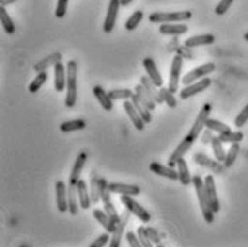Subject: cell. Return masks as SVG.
Here are the masks:
<instances>
[{
	"label": "cell",
	"instance_id": "6da1fadb",
	"mask_svg": "<svg viewBox=\"0 0 248 247\" xmlns=\"http://www.w3.org/2000/svg\"><path fill=\"white\" fill-rule=\"evenodd\" d=\"M193 184H194V189H196V193H197V198H199V204L201 207V213H202L204 220L207 223H213L216 213L211 209L210 198H208L207 192H205V184H204L202 179L200 177L199 174L193 177Z\"/></svg>",
	"mask_w": 248,
	"mask_h": 247
},
{
	"label": "cell",
	"instance_id": "7a4b0ae2",
	"mask_svg": "<svg viewBox=\"0 0 248 247\" xmlns=\"http://www.w3.org/2000/svg\"><path fill=\"white\" fill-rule=\"evenodd\" d=\"M67 95L64 99L66 107H75L77 101V63L75 60H70L67 65Z\"/></svg>",
	"mask_w": 248,
	"mask_h": 247
},
{
	"label": "cell",
	"instance_id": "3957f363",
	"mask_svg": "<svg viewBox=\"0 0 248 247\" xmlns=\"http://www.w3.org/2000/svg\"><path fill=\"white\" fill-rule=\"evenodd\" d=\"M193 13L188 10L184 12H171V13H163V12H155L151 13L149 20L151 23H177V22H186L191 19Z\"/></svg>",
	"mask_w": 248,
	"mask_h": 247
},
{
	"label": "cell",
	"instance_id": "277c9868",
	"mask_svg": "<svg viewBox=\"0 0 248 247\" xmlns=\"http://www.w3.org/2000/svg\"><path fill=\"white\" fill-rule=\"evenodd\" d=\"M211 109H213V106L210 104V103H205L204 106H202V109L200 110L199 116H197V119H196V122L194 124L191 126V129H190V132H188V137H191L193 140H196V139H199V136L201 134V132H202V129L205 127V122L208 120V117H210V113H211Z\"/></svg>",
	"mask_w": 248,
	"mask_h": 247
},
{
	"label": "cell",
	"instance_id": "5b68a950",
	"mask_svg": "<svg viewBox=\"0 0 248 247\" xmlns=\"http://www.w3.org/2000/svg\"><path fill=\"white\" fill-rule=\"evenodd\" d=\"M122 203L125 206V209L130 210V213H133L136 217H139L143 223H149L151 220V214L149 212L140 204L137 203L131 196H127V195H122Z\"/></svg>",
	"mask_w": 248,
	"mask_h": 247
},
{
	"label": "cell",
	"instance_id": "8992f818",
	"mask_svg": "<svg viewBox=\"0 0 248 247\" xmlns=\"http://www.w3.org/2000/svg\"><path fill=\"white\" fill-rule=\"evenodd\" d=\"M210 86H211V79H208V77H202V79H200V80L194 82V83L187 84V86L180 92V99L186 100V99H188V98H193V96L199 95V93H201V92L207 90Z\"/></svg>",
	"mask_w": 248,
	"mask_h": 247
},
{
	"label": "cell",
	"instance_id": "52a82bcc",
	"mask_svg": "<svg viewBox=\"0 0 248 247\" xmlns=\"http://www.w3.org/2000/svg\"><path fill=\"white\" fill-rule=\"evenodd\" d=\"M214 70H216V65H214L213 62L204 63V65H201L200 67H196L194 70L188 72V73L183 77V80H181V82L187 86V84L194 83V82H197V80L202 79V77H207V74L213 73Z\"/></svg>",
	"mask_w": 248,
	"mask_h": 247
},
{
	"label": "cell",
	"instance_id": "ba28073f",
	"mask_svg": "<svg viewBox=\"0 0 248 247\" xmlns=\"http://www.w3.org/2000/svg\"><path fill=\"white\" fill-rule=\"evenodd\" d=\"M122 6L120 0H110L108 3V9H107V16L104 19V25H103V30L106 33H111L116 22H117V16H119V9Z\"/></svg>",
	"mask_w": 248,
	"mask_h": 247
},
{
	"label": "cell",
	"instance_id": "9c48e42d",
	"mask_svg": "<svg viewBox=\"0 0 248 247\" xmlns=\"http://www.w3.org/2000/svg\"><path fill=\"white\" fill-rule=\"evenodd\" d=\"M204 184H205V192H207V196L210 198V204H211V209L214 210V213H218L221 206H220V200L217 196V189H216V181H214V176L213 174H208L205 179H204Z\"/></svg>",
	"mask_w": 248,
	"mask_h": 247
},
{
	"label": "cell",
	"instance_id": "30bf717a",
	"mask_svg": "<svg viewBox=\"0 0 248 247\" xmlns=\"http://www.w3.org/2000/svg\"><path fill=\"white\" fill-rule=\"evenodd\" d=\"M130 213V210L128 209H125L123 213L120 214V220L119 223L116 224V230L111 233V239H110V247H119L120 246V242H122V237H123V233H124V229H125V226H127V222H128V214Z\"/></svg>",
	"mask_w": 248,
	"mask_h": 247
},
{
	"label": "cell",
	"instance_id": "8fae6325",
	"mask_svg": "<svg viewBox=\"0 0 248 247\" xmlns=\"http://www.w3.org/2000/svg\"><path fill=\"white\" fill-rule=\"evenodd\" d=\"M56 203H57V210L60 213H64L69 210V195H67V187L66 183L59 180L56 181Z\"/></svg>",
	"mask_w": 248,
	"mask_h": 247
},
{
	"label": "cell",
	"instance_id": "7c38bea8",
	"mask_svg": "<svg viewBox=\"0 0 248 247\" xmlns=\"http://www.w3.org/2000/svg\"><path fill=\"white\" fill-rule=\"evenodd\" d=\"M193 143H194V140L191 139V137H188V136H186L184 137V140L175 148L173 153H171V156L169 157V162H167V165L170 166V167H174L175 165H177V162L181 159V157H184V154L191 148L193 146Z\"/></svg>",
	"mask_w": 248,
	"mask_h": 247
},
{
	"label": "cell",
	"instance_id": "4fadbf2b",
	"mask_svg": "<svg viewBox=\"0 0 248 247\" xmlns=\"http://www.w3.org/2000/svg\"><path fill=\"white\" fill-rule=\"evenodd\" d=\"M54 89L56 92H63L67 86V67L60 62H57L54 66Z\"/></svg>",
	"mask_w": 248,
	"mask_h": 247
},
{
	"label": "cell",
	"instance_id": "5bb4252c",
	"mask_svg": "<svg viewBox=\"0 0 248 247\" xmlns=\"http://www.w3.org/2000/svg\"><path fill=\"white\" fill-rule=\"evenodd\" d=\"M181 67H183V59L180 56H175L171 63L170 69V80H169V89L175 93L178 90V82H180V74H181Z\"/></svg>",
	"mask_w": 248,
	"mask_h": 247
},
{
	"label": "cell",
	"instance_id": "9a60e30c",
	"mask_svg": "<svg viewBox=\"0 0 248 247\" xmlns=\"http://www.w3.org/2000/svg\"><path fill=\"white\" fill-rule=\"evenodd\" d=\"M123 106L125 113L128 115V117H130V120H131V123L134 124V127H136L137 130H144V126L147 123L143 120V117L140 116V113L137 112V109L134 107V104L131 103V100H124Z\"/></svg>",
	"mask_w": 248,
	"mask_h": 247
},
{
	"label": "cell",
	"instance_id": "2e32d148",
	"mask_svg": "<svg viewBox=\"0 0 248 247\" xmlns=\"http://www.w3.org/2000/svg\"><path fill=\"white\" fill-rule=\"evenodd\" d=\"M86 160H87V153L86 151H80L78 156L76 157V162L75 165H73L72 173H70V179H69V184H77L78 183L81 172H83V167L86 165Z\"/></svg>",
	"mask_w": 248,
	"mask_h": 247
},
{
	"label": "cell",
	"instance_id": "e0dca14e",
	"mask_svg": "<svg viewBox=\"0 0 248 247\" xmlns=\"http://www.w3.org/2000/svg\"><path fill=\"white\" fill-rule=\"evenodd\" d=\"M108 189L111 193L117 195H127V196H139L140 187L136 184H123V183H108Z\"/></svg>",
	"mask_w": 248,
	"mask_h": 247
},
{
	"label": "cell",
	"instance_id": "ac0fdd59",
	"mask_svg": "<svg viewBox=\"0 0 248 247\" xmlns=\"http://www.w3.org/2000/svg\"><path fill=\"white\" fill-rule=\"evenodd\" d=\"M143 66H144V69H146V72H147V76L153 80V83H154L157 87H161V86H163V77H161V74H160L158 69H157L155 62H154L151 57H146V59L143 60Z\"/></svg>",
	"mask_w": 248,
	"mask_h": 247
},
{
	"label": "cell",
	"instance_id": "d6986e66",
	"mask_svg": "<svg viewBox=\"0 0 248 247\" xmlns=\"http://www.w3.org/2000/svg\"><path fill=\"white\" fill-rule=\"evenodd\" d=\"M150 170L157 176H161V177H166L170 180H178V172H175V169L170 167L169 165L163 166L157 162H153V163H150Z\"/></svg>",
	"mask_w": 248,
	"mask_h": 247
},
{
	"label": "cell",
	"instance_id": "ffe728a7",
	"mask_svg": "<svg viewBox=\"0 0 248 247\" xmlns=\"http://www.w3.org/2000/svg\"><path fill=\"white\" fill-rule=\"evenodd\" d=\"M77 193H78V200H80V207L84 209V210L90 209V204L93 203L92 201V196H90V192L87 189L86 181L81 180V179L77 183Z\"/></svg>",
	"mask_w": 248,
	"mask_h": 247
},
{
	"label": "cell",
	"instance_id": "44dd1931",
	"mask_svg": "<svg viewBox=\"0 0 248 247\" xmlns=\"http://www.w3.org/2000/svg\"><path fill=\"white\" fill-rule=\"evenodd\" d=\"M194 160L201 165L202 167H207V169H211L213 172H216V173H223L224 172V167L225 166H221V165H218L220 162L217 160V162H214V160H211V159H208L205 154H202V153H197V154H194Z\"/></svg>",
	"mask_w": 248,
	"mask_h": 247
},
{
	"label": "cell",
	"instance_id": "7402d4cb",
	"mask_svg": "<svg viewBox=\"0 0 248 247\" xmlns=\"http://www.w3.org/2000/svg\"><path fill=\"white\" fill-rule=\"evenodd\" d=\"M134 93H136V96H137L139 99L141 100V101L149 107L150 110H154V109H155L157 101L154 100L153 95L150 93L149 90H147L141 83H140V84H137V86L134 87Z\"/></svg>",
	"mask_w": 248,
	"mask_h": 247
},
{
	"label": "cell",
	"instance_id": "603a6c76",
	"mask_svg": "<svg viewBox=\"0 0 248 247\" xmlns=\"http://www.w3.org/2000/svg\"><path fill=\"white\" fill-rule=\"evenodd\" d=\"M63 57H62V53H59V51H56V53H51L50 56L47 57H45V59H42L40 62H37L36 65H34V70L39 73V72H45V70H47L50 66H54L57 62H60Z\"/></svg>",
	"mask_w": 248,
	"mask_h": 247
},
{
	"label": "cell",
	"instance_id": "cb8c5ba5",
	"mask_svg": "<svg viewBox=\"0 0 248 247\" xmlns=\"http://www.w3.org/2000/svg\"><path fill=\"white\" fill-rule=\"evenodd\" d=\"M93 95H94V98L97 99V101L101 104V107L104 110L110 112L113 109V100H111V98L108 96V93L101 86H94L93 87Z\"/></svg>",
	"mask_w": 248,
	"mask_h": 247
},
{
	"label": "cell",
	"instance_id": "d4e9b609",
	"mask_svg": "<svg viewBox=\"0 0 248 247\" xmlns=\"http://www.w3.org/2000/svg\"><path fill=\"white\" fill-rule=\"evenodd\" d=\"M216 40L213 34H196L186 40V48H199V46H207L211 45Z\"/></svg>",
	"mask_w": 248,
	"mask_h": 247
},
{
	"label": "cell",
	"instance_id": "484cf974",
	"mask_svg": "<svg viewBox=\"0 0 248 247\" xmlns=\"http://www.w3.org/2000/svg\"><path fill=\"white\" fill-rule=\"evenodd\" d=\"M177 172H178V180L181 181V184L188 186L190 183H193V177L190 174V169L187 166V162L184 157H181L177 162Z\"/></svg>",
	"mask_w": 248,
	"mask_h": 247
},
{
	"label": "cell",
	"instance_id": "4316f807",
	"mask_svg": "<svg viewBox=\"0 0 248 247\" xmlns=\"http://www.w3.org/2000/svg\"><path fill=\"white\" fill-rule=\"evenodd\" d=\"M93 216H94V219H96V220H97L108 233H113V231L116 230V223L110 219V216H108L104 210L96 209V210L93 212Z\"/></svg>",
	"mask_w": 248,
	"mask_h": 247
},
{
	"label": "cell",
	"instance_id": "83f0119b",
	"mask_svg": "<svg viewBox=\"0 0 248 247\" xmlns=\"http://www.w3.org/2000/svg\"><path fill=\"white\" fill-rule=\"evenodd\" d=\"M67 195H69V212L73 216H76L78 213V207H80V200H78V193H77V184H69Z\"/></svg>",
	"mask_w": 248,
	"mask_h": 247
},
{
	"label": "cell",
	"instance_id": "f1b7e54d",
	"mask_svg": "<svg viewBox=\"0 0 248 247\" xmlns=\"http://www.w3.org/2000/svg\"><path fill=\"white\" fill-rule=\"evenodd\" d=\"M158 30H160V33L167 34V36H181V34L187 33L188 27H187V25H167V23H163Z\"/></svg>",
	"mask_w": 248,
	"mask_h": 247
},
{
	"label": "cell",
	"instance_id": "f546056e",
	"mask_svg": "<svg viewBox=\"0 0 248 247\" xmlns=\"http://www.w3.org/2000/svg\"><path fill=\"white\" fill-rule=\"evenodd\" d=\"M131 103L134 104V107L137 109V112L140 113V116L143 117V120L147 124L151 123V120H153V117H151V110H150L149 107H147L141 100L136 96V93H134L133 98H131Z\"/></svg>",
	"mask_w": 248,
	"mask_h": 247
},
{
	"label": "cell",
	"instance_id": "4dcf8cb0",
	"mask_svg": "<svg viewBox=\"0 0 248 247\" xmlns=\"http://www.w3.org/2000/svg\"><path fill=\"white\" fill-rule=\"evenodd\" d=\"M140 82H141V84L149 90L150 93L153 95V98L154 100L157 101V104H161V103H164L163 99H161V96H160V87H157L154 83H153V80L150 79L149 76L146 74V76H141V79H140Z\"/></svg>",
	"mask_w": 248,
	"mask_h": 247
},
{
	"label": "cell",
	"instance_id": "1f68e13d",
	"mask_svg": "<svg viewBox=\"0 0 248 247\" xmlns=\"http://www.w3.org/2000/svg\"><path fill=\"white\" fill-rule=\"evenodd\" d=\"M0 20H1V26L7 34H13L16 32V26L13 23V20L10 19L4 6H0Z\"/></svg>",
	"mask_w": 248,
	"mask_h": 247
},
{
	"label": "cell",
	"instance_id": "d6a6232c",
	"mask_svg": "<svg viewBox=\"0 0 248 247\" xmlns=\"http://www.w3.org/2000/svg\"><path fill=\"white\" fill-rule=\"evenodd\" d=\"M240 150H241V148H240V143H231V148H228V151H227V154H225V160L223 162L225 169H230V167L235 163Z\"/></svg>",
	"mask_w": 248,
	"mask_h": 247
},
{
	"label": "cell",
	"instance_id": "836d02e7",
	"mask_svg": "<svg viewBox=\"0 0 248 247\" xmlns=\"http://www.w3.org/2000/svg\"><path fill=\"white\" fill-rule=\"evenodd\" d=\"M86 127V122L83 119H76V120H69L60 124V132L63 133H70V132H77L83 130Z\"/></svg>",
	"mask_w": 248,
	"mask_h": 247
},
{
	"label": "cell",
	"instance_id": "e575fe53",
	"mask_svg": "<svg viewBox=\"0 0 248 247\" xmlns=\"http://www.w3.org/2000/svg\"><path fill=\"white\" fill-rule=\"evenodd\" d=\"M90 196H92V201L93 203H99L101 200V195H100V177L97 176L96 172L92 173V181H90Z\"/></svg>",
	"mask_w": 248,
	"mask_h": 247
},
{
	"label": "cell",
	"instance_id": "d590c367",
	"mask_svg": "<svg viewBox=\"0 0 248 247\" xmlns=\"http://www.w3.org/2000/svg\"><path fill=\"white\" fill-rule=\"evenodd\" d=\"M218 137L221 139L223 143H240V142L244 139V134H243V132H240V130H237V132L228 130V132L220 133Z\"/></svg>",
	"mask_w": 248,
	"mask_h": 247
},
{
	"label": "cell",
	"instance_id": "8d00e7d4",
	"mask_svg": "<svg viewBox=\"0 0 248 247\" xmlns=\"http://www.w3.org/2000/svg\"><path fill=\"white\" fill-rule=\"evenodd\" d=\"M211 146H213V151H214V156H216V159L220 162V163H223L224 160H225V150L223 148V142H221V139L220 137H213V140H211Z\"/></svg>",
	"mask_w": 248,
	"mask_h": 247
},
{
	"label": "cell",
	"instance_id": "74e56055",
	"mask_svg": "<svg viewBox=\"0 0 248 247\" xmlns=\"http://www.w3.org/2000/svg\"><path fill=\"white\" fill-rule=\"evenodd\" d=\"M46 80H47V73L46 72H39L37 76L34 77V80L29 84V92L30 93H37L39 89L45 84Z\"/></svg>",
	"mask_w": 248,
	"mask_h": 247
},
{
	"label": "cell",
	"instance_id": "f35d334b",
	"mask_svg": "<svg viewBox=\"0 0 248 247\" xmlns=\"http://www.w3.org/2000/svg\"><path fill=\"white\" fill-rule=\"evenodd\" d=\"M134 95V92H131L130 89H114L108 92V96L111 100H131Z\"/></svg>",
	"mask_w": 248,
	"mask_h": 247
},
{
	"label": "cell",
	"instance_id": "ab89813d",
	"mask_svg": "<svg viewBox=\"0 0 248 247\" xmlns=\"http://www.w3.org/2000/svg\"><path fill=\"white\" fill-rule=\"evenodd\" d=\"M160 96H161V99L163 101L169 106V107H171L174 109L175 106H177V99H175V96H174V93L169 89V87H160Z\"/></svg>",
	"mask_w": 248,
	"mask_h": 247
},
{
	"label": "cell",
	"instance_id": "60d3db41",
	"mask_svg": "<svg viewBox=\"0 0 248 247\" xmlns=\"http://www.w3.org/2000/svg\"><path fill=\"white\" fill-rule=\"evenodd\" d=\"M143 17H144V13H143L141 10H136V12L127 19V22H125V29H127V30H134L137 26L141 23Z\"/></svg>",
	"mask_w": 248,
	"mask_h": 247
},
{
	"label": "cell",
	"instance_id": "b9f144b4",
	"mask_svg": "<svg viewBox=\"0 0 248 247\" xmlns=\"http://www.w3.org/2000/svg\"><path fill=\"white\" fill-rule=\"evenodd\" d=\"M205 127H207V129H210V130H213V132H217L218 134H220V133H224V132L231 130V129H230V126H227V124L223 123V122H220V120L210 119V117H208V120L205 122Z\"/></svg>",
	"mask_w": 248,
	"mask_h": 247
},
{
	"label": "cell",
	"instance_id": "7bdbcfd3",
	"mask_svg": "<svg viewBox=\"0 0 248 247\" xmlns=\"http://www.w3.org/2000/svg\"><path fill=\"white\" fill-rule=\"evenodd\" d=\"M104 203V212L110 216V219L113 220V222L119 223L120 220V216H119V213H117V210H116V207H114V204L111 203V198H108V200H104L103 201Z\"/></svg>",
	"mask_w": 248,
	"mask_h": 247
},
{
	"label": "cell",
	"instance_id": "ee69618b",
	"mask_svg": "<svg viewBox=\"0 0 248 247\" xmlns=\"http://www.w3.org/2000/svg\"><path fill=\"white\" fill-rule=\"evenodd\" d=\"M137 236H139V239H140V242H141V246L151 247V240H150L149 233H147V229H146V227L140 226V227L137 229Z\"/></svg>",
	"mask_w": 248,
	"mask_h": 247
},
{
	"label": "cell",
	"instance_id": "f6af8a7d",
	"mask_svg": "<svg viewBox=\"0 0 248 247\" xmlns=\"http://www.w3.org/2000/svg\"><path fill=\"white\" fill-rule=\"evenodd\" d=\"M248 122V104H246L244 106V109L238 113V116L235 117V122H234V124H235V127H243L244 124L247 123Z\"/></svg>",
	"mask_w": 248,
	"mask_h": 247
},
{
	"label": "cell",
	"instance_id": "bcb514c9",
	"mask_svg": "<svg viewBox=\"0 0 248 247\" xmlns=\"http://www.w3.org/2000/svg\"><path fill=\"white\" fill-rule=\"evenodd\" d=\"M67 3L69 0H57V7H56V17L62 19L66 16L67 12Z\"/></svg>",
	"mask_w": 248,
	"mask_h": 247
},
{
	"label": "cell",
	"instance_id": "7dc6e473",
	"mask_svg": "<svg viewBox=\"0 0 248 247\" xmlns=\"http://www.w3.org/2000/svg\"><path fill=\"white\" fill-rule=\"evenodd\" d=\"M110 234H111V233H108V231H107V233H104V234H101V236H100V237H97V239H96V240H94V242H93L90 246L92 247L106 246L107 243H110V239H111V237H110Z\"/></svg>",
	"mask_w": 248,
	"mask_h": 247
},
{
	"label": "cell",
	"instance_id": "c3c4849f",
	"mask_svg": "<svg viewBox=\"0 0 248 247\" xmlns=\"http://www.w3.org/2000/svg\"><path fill=\"white\" fill-rule=\"evenodd\" d=\"M232 1H234V0H221V1L217 4V7H216V15L223 16L224 13L230 9V6L232 4Z\"/></svg>",
	"mask_w": 248,
	"mask_h": 247
},
{
	"label": "cell",
	"instance_id": "681fc988",
	"mask_svg": "<svg viewBox=\"0 0 248 247\" xmlns=\"http://www.w3.org/2000/svg\"><path fill=\"white\" fill-rule=\"evenodd\" d=\"M125 237H127V242H128V246L131 247H140L141 246V242H140V239H139V236L136 234V233H133V231H127L125 233Z\"/></svg>",
	"mask_w": 248,
	"mask_h": 247
},
{
	"label": "cell",
	"instance_id": "f907efd6",
	"mask_svg": "<svg viewBox=\"0 0 248 247\" xmlns=\"http://www.w3.org/2000/svg\"><path fill=\"white\" fill-rule=\"evenodd\" d=\"M213 130H210V129H207L205 132H204V134H202V139H201V142L204 143V145H208V143H211V140H213Z\"/></svg>",
	"mask_w": 248,
	"mask_h": 247
},
{
	"label": "cell",
	"instance_id": "816d5d0a",
	"mask_svg": "<svg viewBox=\"0 0 248 247\" xmlns=\"http://www.w3.org/2000/svg\"><path fill=\"white\" fill-rule=\"evenodd\" d=\"M147 233H149L150 240H153L154 243H158V242H160V237L157 236V231H155L154 229H151V227H147Z\"/></svg>",
	"mask_w": 248,
	"mask_h": 247
},
{
	"label": "cell",
	"instance_id": "f5cc1de1",
	"mask_svg": "<svg viewBox=\"0 0 248 247\" xmlns=\"http://www.w3.org/2000/svg\"><path fill=\"white\" fill-rule=\"evenodd\" d=\"M13 1H16V0H0V4H1V6H7V4H10V3H13Z\"/></svg>",
	"mask_w": 248,
	"mask_h": 247
},
{
	"label": "cell",
	"instance_id": "db71d44e",
	"mask_svg": "<svg viewBox=\"0 0 248 247\" xmlns=\"http://www.w3.org/2000/svg\"><path fill=\"white\" fill-rule=\"evenodd\" d=\"M122 1V6H128L133 0H120Z\"/></svg>",
	"mask_w": 248,
	"mask_h": 247
},
{
	"label": "cell",
	"instance_id": "11a10c76",
	"mask_svg": "<svg viewBox=\"0 0 248 247\" xmlns=\"http://www.w3.org/2000/svg\"><path fill=\"white\" fill-rule=\"evenodd\" d=\"M244 39H246V40H247V42H248V32H247V33H246V34H244Z\"/></svg>",
	"mask_w": 248,
	"mask_h": 247
}]
</instances>
